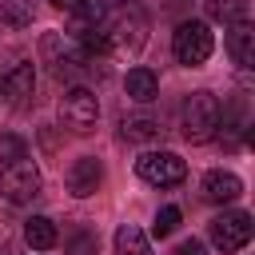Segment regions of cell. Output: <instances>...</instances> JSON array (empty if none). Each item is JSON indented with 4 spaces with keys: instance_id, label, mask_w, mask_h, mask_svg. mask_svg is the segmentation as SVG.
<instances>
[{
    "instance_id": "cell-24",
    "label": "cell",
    "mask_w": 255,
    "mask_h": 255,
    "mask_svg": "<svg viewBox=\"0 0 255 255\" xmlns=\"http://www.w3.org/2000/svg\"><path fill=\"white\" fill-rule=\"evenodd\" d=\"M0 255H12V247H8V243H0Z\"/></svg>"
},
{
    "instance_id": "cell-10",
    "label": "cell",
    "mask_w": 255,
    "mask_h": 255,
    "mask_svg": "<svg viewBox=\"0 0 255 255\" xmlns=\"http://www.w3.org/2000/svg\"><path fill=\"white\" fill-rule=\"evenodd\" d=\"M203 195L211 203H231V199L243 195V183H239L235 171H207L203 175Z\"/></svg>"
},
{
    "instance_id": "cell-2",
    "label": "cell",
    "mask_w": 255,
    "mask_h": 255,
    "mask_svg": "<svg viewBox=\"0 0 255 255\" xmlns=\"http://www.w3.org/2000/svg\"><path fill=\"white\" fill-rule=\"evenodd\" d=\"M219 116H223L219 96H211V92H191V96L183 100V135H187L191 143H207V139L219 131Z\"/></svg>"
},
{
    "instance_id": "cell-16",
    "label": "cell",
    "mask_w": 255,
    "mask_h": 255,
    "mask_svg": "<svg viewBox=\"0 0 255 255\" xmlns=\"http://www.w3.org/2000/svg\"><path fill=\"white\" fill-rule=\"evenodd\" d=\"M207 16L219 24H239L247 20V0H207Z\"/></svg>"
},
{
    "instance_id": "cell-13",
    "label": "cell",
    "mask_w": 255,
    "mask_h": 255,
    "mask_svg": "<svg viewBox=\"0 0 255 255\" xmlns=\"http://www.w3.org/2000/svg\"><path fill=\"white\" fill-rule=\"evenodd\" d=\"M24 239H28V247L48 251V247H56L60 231H56V223L48 215H32V219H24Z\"/></svg>"
},
{
    "instance_id": "cell-17",
    "label": "cell",
    "mask_w": 255,
    "mask_h": 255,
    "mask_svg": "<svg viewBox=\"0 0 255 255\" xmlns=\"http://www.w3.org/2000/svg\"><path fill=\"white\" fill-rule=\"evenodd\" d=\"M0 16L12 28H28L32 16H36V8H32V0H0Z\"/></svg>"
},
{
    "instance_id": "cell-15",
    "label": "cell",
    "mask_w": 255,
    "mask_h": 255,
    "mask_svg": "<svg viewBox=\"0 0 255 255\" xmlns=\"http://www.w3.org/2000/svg\"><path fill=\"white\" fill-rule=\"evenodd\" d=\"M120 135H124V139H131V143H147V139H155V135H159V124H155L151 116H131V120H124V124H120Z\"/></svg>"
},
{
    "instance_id": "cell-19",
    "label": "cell",
    "mask_w": 255,
    "mask_h": 255,
    "mask_svg": "<svg viewBox=\"0 0 255 255\" xmlns=\"http://www.w3.org/2000/svg\"><path fill=\"white\" fill-rule=\"evenodd\" d=\"M175 227H179V207H159V211H155V223H151V231L163 239V235H171Z\"/></svg>"
},
{
    "instance_id": "cell-4",
    "label": "cell",
    "mask_w": 255,
    "mask_h": 255,
    "mask_svg": "<svg viewBox=\"0 0 255 255\" xmlns=\"http://www.w3.org/2000/svg\"><path fill=\"white\" fill-rule=\"evenodd\" d=\"M211 48H215V40H211V32H207V24H203V20H183V24L175 28L171 52H175V60H179V64L199 68V64L211 56Z\"/></svg>"
},
{
    "instance_id": "cell-1",
    "label": "cell",
    "mask_w": 255,
    "mask_h": 255,
    "mask_svg": "<svg viewBox=\"0 0 255 255\" xmlns=\"http://www.w3.org/2000/svg\"><path fill=\"white\" fill-rule=\"evenodd\" d=\"M147 32V24H143V16L135 12V8H120L116 16H108L104 24H100V44H104V52H139L143 48V36Z\"/></svg>"
},
{
    "instance_id": "cell-18",
    "label": "cell",
    "mask_w": 255,
    "mask_h": 255,
    "mask_svg": "<svg viewBox=\"0 0 255 255\" xmlns=\"http://www.w3.org/2000/svg\"><path fill=\"white\" fill-rule=\"evenodd\" d=\"M100 251V239H96V231H72L68 235V255H96Z\"/></svg>"
},
{
    "instance_id": "cell-7",
    "label": "cell",
    "mask_w": 255,
    "mask_h": 255,
    "mask_svg": "<svg viewBox=\"0 0 255 255\" xmlns=\"http://www.w3.org/2000/svg\"><path fill=\"white\" fill-rule=\"evenodd\" d=\"M247 239H251V215H247V211H223V215L211 219V243H215L223 255L243 251Z\"/></svg>"
},
{
    "instance_id": "cell-5",
    "label": "cell",
    "mask_w": 255,
    "mask_h": 255,
    "mask_svg": "<svg viewBox=\"0 0 255 255\" xmlns=\"http://www.w3.org/2000/svg\"><path fill=\"white\" fill-rule=\"evenodd\" d=\"M60 120H64V128H72L76 135H88V131L96 128V120H100V100H96V92H92V88H72V92L60 100Z\"/></svg>"
},
{
    "instance_id": "cell-22",
    "label": "cell",
    "mask_w": 255,
    "mask_h": 255,
    "mask_svg": "<svg viewBox=\"0 0 255 255\" xmlns=\"http://www.w3.org/2000/svg\"><path fill=\"white\" fill-rule=\"evenodd\" d=\"M52 4H56V8H64V12H76V8H80V4H88V0H52Z\"/></svg>"
},
{
    "instance_id": "cell-14",
    "label": "cell",
    "mask_w": 255,
    "mask_h": 255,
    "mask_svg": "<svg viewBox=\"0 0 255 255\" xmlns=\"http://www.w3.org/2000/svg\"><path fill=\"white\" fill-rule=\"evenodd\" d=\"M116 255H151L147 235H143L135 223H124V227L116 231Z\"/></svg>"
},
{
    "instance_id": "cell-11",
    "label": "cell",
    "mask_w": 255,
    "mask_h": 255,
    "mask_svg": "<svg viewBox=\"0 0 255 255\" xmlns=\"http://www.w3.org/2000/svg\"><path fill=\"white\" fill-rule=\"evenodd\" d=\"M227 52H231V60H235L239 68H251V60H255V32H251L247 20L231 24V32H227Z\"/></svg>"
},
{
    "instance_id": "cell-3",
    "label": "cell",
    "mask_w": 255,
    "mask_h": 255,
    "mask_svg": "<svg viewBox=\"0 0 255 255\" xmlns=\"http://www.w3.org/2000/svg\"><path fill=\"white\" fill-rule=\"evenodd\" d=\"M0 195L8 203H32L40 195V167L32 163L28 151L0 163Z\"/></svg>"
},
{
    "instance_id": "cell-6",
    "label": "cell",
    "mask_w": 255,
    "mask_h": 255,
    "mask_svg": "<svg viewBox=\"0 0 255 255\" xmlns=\"http://www.w3.org/2000/svg\"><path fill=\"white\" fill-rule=\"evenodd\" d=\"M135 171H139V179L151 183V187H171V183H183L187 163H183L175 151H143V155L135 159Z\"/></svg>"
},
{
    "instance_id": "cell-9",
    "label": "cell",
    "mask_w": 255,
    "mask_h": 255,
    "mask_svg": "<svg viewBox=\"0 0 255 255\" xmlns=\"http://www.w3.org/2000/svg\"><path fill=\"white\" fill-rule=\"evenodd\" d=\"M0 92L8 96V104L24 108V104L32 100V92H36V68H32L28 60L12 64V68H8L4 76H0Z\"/></svg>"
},
{
    "instance_id": "cell-21",
    "label": "cell",
    "mask_w": 255,
    "mask_h": 255,
    "mask_svg": "<svg viewBox=\"0 0 255 255\" xmlns=\"http://www.w3.org/2000/svg\"><path fill=\"white\" fill-rule=\"evenodd\" d=\"M171 255H207V247H203L199 239H183V243H179Z\"/></svg>"
},
{
    "instance_id": "cell-23",
    "label": "cell",
    "mask_w": 255,
    "mask_h": 255,
    "mask_svg": "<svg viewBox=\"0 0 255 255\" xmlns=\"http://www.w3.org/2000/svg\"><path fill=\"white\" fill-rule=\"evenodd\" d=\"M104 4H112V8H131V0H104Z\"/></svg>"
},
{
    "instance_id": "cell-8",
    "label": "cell",
    "mask_w": 255,
    "mask_h": 255,
    "mask_svg": "<svg viewBox=\"0 0 255 255\" xmlns=\"http://www.w3.org/2000/svg\"><path fill=\"white\" fill-rule=\"evenodd\" d=\"M100 183H104V163H100L96 155H80V159L68 167V191H72L76 199L96 195Z\"/></svg>"
},
{
    "instance_id": "cell-20",
    "label": "cell",
    "mask_w": 255,
    "mask_h": 255,
    "mask_svg": "<svg viewBox=\"0 0 255 255\" xmlns=\"http://www.w3.org/2000/svg\"><path fill=\"white\" fill-rule=\"evenodd\" d=\"M28 147H24V139L20 135H4L0 139V159H16V155H24Z\"/></svg>"
},
{
    "instance_id": "cell-12",
    "label": "cell",
    "mask_w": 255,
    "mask_h": 255,
    "mask_svg": "<svg viewBox=\"0 0 255 255\" xmlns=\"http://www.w3.org/2000/svg\"><path fill=\"white\" fill-rule=\"evenodd\" d=\"M124 88H128V96H131L135 104H151V100L159 96V80H155L151 68H131V72L124 76Z\"/></svg>"
}]
</instances>
